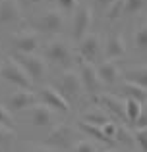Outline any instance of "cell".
Instances as JSON below:
<instances>
[{"label":"cell","instance_id":"6da1fadb","mask_svg":"<svg viewBox=\"0 0 147 152\" xmlns=\"http://www.w3.org/2000/svg\"><path fill=\"white\" fill-rule=\"evenodd\" d=\"M0 73H2V77L6 79V81L14 83L16 87H19V89H23V91H31L33 85H35V81L29 77L25 67H23L14 56L4 60V64L0 66Z\"/></svg>","mask_w":147,"mask_h":152},{"label":"cell","instance_id":"7a4b0ae2","mask_svg":"<svg viewBox=\"0 0 147 152\" xmlns=\"http://www.w3.org/2000/svg\"><path fill=\"white\" fill-rule=\"evenodd\" d=\"M39 98H41V102L45 104V106H49L50 110H56V112H62V114H66V112H70V106H68V100L64 98V94L60 93V91H56L54 87H43L41 91H39Z\"/></svg>","mask_w":147,"mask_h":152},{"label":"cell","instance_id":"3957f363","mask_svg":"<svg viewBox=\"0 0 147 152\" xmlns=\"http://www.w3.org/2000/svg\"><path fill=\"white\" fill-rule=\"evenodd\" d=\"M16 60L25 67V71L29 73V77L33 79V81L45 77L47 64H45V60H43L41 56H37V54H18V58H16Z\"/></svg>","mask_w":147,"mask_h":152},{"label":"cell","instance_id":"277c9868","mask_svg":"<svg viewBox=\"0 0 147 152\" xmlns=\"http://www.w3.org/2000/svg\"><path fill=\"white\" fill-rule=\"evenodd\" d=\"M72 137H74L72 129H70L68 125H64V123H60V125H56L49 133L47 145L54 146V148H70V146H72Z\"/></svg>","mask_w":147,"mask_h":152},{"label":"cell","instance_id":"5b68a950","mask_svg":"<svg viewBox=\"0 0 147 152\" xmlns=\"http://www.w3.org/2000/svg\"><path fill=\"white\" fill-rule=\"evenodd\" d=\"M60 89L64 91L68 96L72 98H78L79 94L83 93V83H81V75L74 69H68L62 73L60 77Z\"/></svg>","mask_w":147,"mask_h":152},{"label":"cell","instance_id":"8992f818","mask_svg":"<svg viewBox=\"0 0 147 152\" xmlns=\"http://www.w3.org/2000/svg\"><path fill=\"white\" fill-rule=\"evenodd\" d=\"M91 19H93V15H91V8L81 6L78 12H75V15H74V25H72L74 39H75V41H81V39L89 33Z\"/></svg>","mask_w":147,"mask_h":152},{"label":"cell","instance_id":"52a82bcc","mask_svg":"<svg viewBox=\"0 0 147 152\" xmlns=\"http://www.w3.org/2000/svg\"><path fill=\"white\" fill-rule=\"evenodd\" d=\"M14 48L18 50V54H35L39 46V35L35 31H25V33H19L14 37L12 41Z\"/></svg>","mask_w":147,"mask_h":152},{"label":"cell","instance_id":"ba28073f","mask_svg":"<svg viewBox=\"0 0 147 152\" xmlns=\"http://www.w3.org/2000/svg\"><path fill=\"white\" fill-rule=\"evenodd\" d=\"M79 52H81L85 62H93L101 52V37L97 33H87L79 41Z\"/></svg>","mask_w":147,"mask_h":152},{"label":"cell","instance_id":"9c48e42d","mask_svg":"<svg viewBox=\"0 0 147 152\" xmlns=\"http://www.w3.org/2000/svg\"><path fill=\"white\" fill-rule=\"evenodd\" d=\"M81 83H83V89L87 91L89 94H95L99 93V87H101V79H99V73L97 69L93 67L91 62H81Z\"/></svg>","mask_w":147,"mask_h":152},{"label":"cell","instance_id":"30bf717a","mask_svg":"<svg viewBox=\"0 0 147 152\" xmlns=\"http://www.w3.org/2000/svg\"><path fill=\"white\" fill-rule=\"evenodd\" d=\"M39 27L43 31H49V33H58V31L64 27V15L58 10H49L43 14V18L39 19Z\"/></svg>","mask_w":147,"mask_h":152},{"label":"cell","instance_id":"8fae6325","mask_svg":"<svg viewBox=\"0 0 147 152\" xmlns=\"http://www.w3.org/2000/svg\"><path fill=\"white\" fill-rule=\"evenodd\" d=\"M37 104V94L31 93V91H18L10 96V110H27V108H33Z\"/></svg>","mask_w":147,"mask_h":152},{"label":"cell","instance_id":"7c38bea8","mask_svg":"<svg viewBox=\"0 0 147 152\" xmlns=\"http://www.w3.org/2000/svg\"><path fill=\"white\" fill-rule=\"evenodd\" d=\"M99 100H101L103 108L109 110L110 114H114V118L118 119H128L126 118V106H124V100H120L118 96L114 94H99Z\"/></svg>","mask_w":147,"mask_h":152},{"label":"cell","instance_id":"4fadbf2b","mask_svg":"<svg viewBox=\"0 0 147 152\" xmlns=\"http://www.w3.org/2000/svg\"><path fill=\"white\" fill-rule=\"evenodd\" d=\"M54 121V114L49 106L45 104H35L31 108V123L33 125H39V127H49L52 125Z\"/></svg>","mask_w":147,"mask_h":152},{"label":"cell","instance_id":"5bb4252c","mask_svg":"<svg viewBox=\"0 0 147 152\" xmlns=\"http://www.w3.org/2000/svg\"><path fill=\"white\" fill-rule=\"evenodd\" d=\"M47 56H49L50 60H54V62H58V64H66V62L72 60V50H70V46L66 45V42L52 41L49 45V48H47Z\"/></svg>","mask_w":147,"mask_h":152},{"label":"cell","instance_id":"9a60e30c","mask_svg":"<svg viewBox=\"0 0 147 152\" xmlns=\"http://www.w3.org/2000/svg\"><path fill=\"white\" fill-rule=\"evenodd\" d=\"M97 73H99V79H101L105 85H114V83L118 81V77H120V69H118V66L112 60L103 62L101 66H99Z\"/></svg>","mask_w":147,"mask_h":152},{"label":"cell","instance_id":"2e32d148","mask_svg":"<svg viewBox=\"0 0 147 152\" xmlns=\"http://www.w3.org/2000/svg\"><path fill=\"white\" fill-rule=\"evenodd\" d=\"M105 54H106V58H120V56H124L126 54L124 39L120 35H110L105 45Z\"/></svg>","mask_w":147,"mask_h":152},{"label":"cell","instance_id":"e0dca14e","mask_svg":"<svg viewBox=\"0 0 147 152\" xmlns=\"http://www.w3.org/2000/svg\"><path fill=\"white\" fill-rule=\"evenodd\" d=\"M126 81L134 83V85L141 87L147 91V66H137L126 71Z\"/></svg>","mask_w":147,"mask_h":152},{"label":"cell","instance_id":"ac0fdd59","mask_svg":"<svg viewBox=\"0 0 147 152\" xmlns=\"http://www.w3.org/2000/svg\"><path fill=\"white\" fill-rule=\"evenodd\" d=\"M19 14H21V10H19V4L16 0H6L0 8V19L2 21H16V19H19Z\"/></svg>","mask_w":147,"mask_h":152},{"label":"cell","instance_id":"d6986e66","mask_svg":"<svg viewBox=\"0 0 147 152\" xmlns=\"http://www.w3.org/2000/svg\"><path fill=\"white\" fill-rule=\"evenodd\" d=\"M79 129L83 131V133H87L89 137H93V139H97V141H101L103 145H114V141L112 139H109L105 133H103V129L101 127H97V125H91V123H85V121H79Z\"/></svg>","mask_w":147,"mask_h":152},{"label":"cell","instance_id":"ffe728a7","mask_svg":"<svg viewBox=\"0 0 147 152\" xmlns=\"http://www.w3.org/2000/svg\"><path fill=\"white\" fill-rule=\"evenodd\" d=\"M122 93L126 94V98H132V100H137L141 104L147 100V91L141 89V87H137V85H134V83H130V81H124Z\"/></svg>","mask_w":147,"mask_h":152},{"label":"cell","instance_id":"44dd1931","mask_svg":"<svg viewBox=\"0 0 147 152\" xmlns=\"http://www.w3.org/2000/svg\"><path fill=\"white\" fill-rule=\"evenodd\" d=\"M81 121L91 123V125H97V127H103L106 121H110V118H109V115H106L103 110H99V108H93V110H89V112H85V114H83Z\"/></svg>","mask_w":147,"mask_h":152},{"label":"cell","instance_id":"7402d4cb","mask_svg":"<svg viewBox=\"0 0 147 152\" xmlns=\"http://www.w3.org/2000/svg\"><path fill=\"white\" fill-rule=\"evenodd\" d=\"M124 106H126V118H128V121L134 123L137 119V115H140V112H141V102L132 100V98H126Z\"/></svg>","mask_w":147,"mask_h":152},{"label":"cell","instance_id":"603a6c76","mask_svg":"<svg viewBox=\"0 0 147 152\" xmlns=\"http://www.w3.org/2000/svg\"><path fill=\"white\" fill-rule=\"evenodd\" d=\"M134 42H136L137 50L147 52V23L140 25V29L136 31V37H134Z\"/></svg>","mask_w":147,"mask_h":152},{"label":"cell","instance_id":"cb8c5ba5","mask_svg":"<svg viewBox=\"0 0 147 152\" xmlns=\"http://www.w3.org/2000/svg\"><path fill=\"white\" fill-rule=\"evenodd\" d=\"M124 14V0H114L109 6V12H106V18L109 19H116Z\"/></svg>","mask_w":147,"mask_h":152},{"label":"cell","instance_id":"d4e9b609","mask_svg":"<svg viewBox=\"0 0 147 152\" xmlns=\"http://www.w3.org/2000/svg\"><path fill=\"white\" fill-rule=\"evenodd\" d=\"M114 141L118 142H124V145H134V133H130L126 127H116V137H114Z\"/></svg>","mask_w":147,"mask_h":152},{"label":"cell","instance_id":"484cf974","mask_svg":"<svg viewBox=\"0 0 147 152\" xmlns=\"http://www.w3.org/2000/svg\"><path fill=\"white\" fill-rule=\"evenodd\" d=\"M145 6V0H124V14H137Z\"/></svg>","mask_w":147,"mask_h":152},{"label":"cell","instance_id":"4316f807","mask_svg":"<svg viewBox=\"0 0 147 152\" xmlns=\"http://www.w3.org/2000/svg\"><path fill=\"white\" fill-rule=\"evenodd\" d=\"M134 141L141 148V152H147V129H136L134 131Z\"/></svg>","mask_w":147,"mask_h":152},{"label":"cell","instance_id":"83f0119b","mask_svg":"<svg viewBox=\"0 0 147 152\" xmlns=\"http://www.w3.org/2000/svg\"><path fill=\"white\" fill-rule=\"evenodd\" d=\"M0 123L14 129V118H12V112L8 110L6 106H2V104H0Z\"/></svg>","mask_w":147,"mask_h":152},{"label":"cell","instance_id":"f1b7e54d","mask_svg":"<svg viewBox=\"0 0 147 152\" xmlns=\"http://www.w3.org/2000/svg\"><path fill=\"white\" fill-rule=\"evenodd\" d=\"M134 125H136V129H147V106H141V112L134 121Z\"/></svg>","mask_w":147,"mask_h":152},{"label":"cell","instance_id":"f546056e","mask_svg":"<svg viewBox=\"0 0 147 152\" xmlns=\"http://www.w3.org/2000/svg\"><path fill=\"white\" fill-rule=\"evenodd\" d=\"M16 135V129H12V127H6V125H2L0 123V145L2 142H8L12 137Z\"/></svg>","mask_w":147,"mask_h":152},{"label":"cell","instance_id":"4dcf8cb0","mask_svg":"<svg viewBox=\"0 0 147 152\" xmlns=\"http://www.w3.org/2000/svg\"><path fill=\"white\" fill-rule=\"evenodd\" d=\"M74 152H97V148H95L89 141H78L75 142Z\"/></svg>","mask_w":147,"mask_h":152},{"label":"cell","instance_id":"1f68e13d","mask_svg":"<svg viewBox=\"0 0 147 152\" xmlns=\"http://www.w3.org/2000/svg\"><path fill=\"white\" fill-rule=\"evenodd\" d=\"M79 0H58V6H60L62 12H74L78 8Z\"/></svg>","mask_w":147,"mask_h":152},{"label":"cell","instance_id":"d6a6232c","mask_svg":"<svg viewBox=\"0 0 147 152\" xmlns=\"http://www.w3.org/2000/svg\"><path fill=\"white\" fill-rule=\"evenodd\" d=\"M116 127H118V125H114L112 121H106L105 125L101 127V129H103V133H105L106 137H109V139H112V141H114V137H116Z\"/></svg>","mask_w":147,"mask_h":152},{"label":"cell","instance_id":"836d02e7","mask_svg":"<svg viewBox=\"0 0 147 152\" xmlns=\"http://www.w3.org/2000/svg\"><path fill=\"white\" fill-rule=\"evenodd\" d=\"M97 2H99V6H103V8H109L110 4L114 2V0H97Z\"/></svg>","mask_w":147,"mask_h":152},{"label":"cell","instance_id":"e575fe53","mask_svg":"<svg viewBox=\"0 0 147 152\" xmlns=\"http://www.w3.org/2000/svg\"><path fill=\"white\" fill-rule=\"evenodd\" d=\"M31 152H52V150H49V148H45V146H37V148H33Z\"/></svg>","mask_w":147,"mask_h":152},{"label":"cell","instance_id":"d590c367","mask_svg":"<svg viewBox=\"0 0 147 152\" xmlns=\"http://www.w3.org/2000/svg\"><path fill=\"white\" fill-rule=\"evenodd\" d=\"M4 2H6V0H0V8H2V4H4Z\"/></svg>","mask_w":147,"mask_h":152},{"label":"cell","instance_id":"8d00e7d4","mask_svg":"<svg viewBox=\"0 0 147 152\" xmlns=\"http://www.w3.org/2000/svg\"><path fill=\"white\" fill-rule=\"evenodd\" d=\"M29 2H41V0H29Z\"/></svg>","mask_w":147,"mask_h":152},{"label":"cell","instance_id":"74e56055","mask_svg":"<svg viewBox=\"0 0 147 152\" xmlns=\"http://www.w3.org/2000/svg\"><path fill=\"white\" fill-rule=\"evenodd\" d=\"M106 152H114V150H106Z\"/></svg>","mask_w":147,"mask_h":152},{"label":"cell","instance_id":"f35d334b","mask_svg":"<svg viewBox=\"0 0 147 152\" xmlns=\"http://www.w3.org/2000/svg\"><path fill=\"white\" fill-rule=\"evenodd\" d=\"M0 75H2V73H0Z\"/></svg>","mask_w":147,"mask_h":152}]
</instances>
